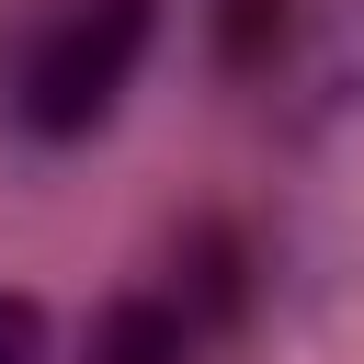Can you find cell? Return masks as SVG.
<instances>
[{"instance_id":"obj_3","label":"cell","mask_w":364,"mask_h":364,"mask_svg":"<svg viewBox=\"0 0 364 364\" xmlns=\"http://www.w3.org/2000/svg\"><path fill=\"white\" fill-rule=\"evenodd\" d=\"M0 364H57L46 307H34V296H0Z\"/></svg>"},{"instance_id":"obj_1","label":"cell","mask_w":364,"mask_h":364,"mask_svg":"<svg viewBox=\"0 0 364 364\" xmlns=\"http://www.w3.org/2000/svg\"><path fill=\"white\" fill-rule=\"evenodd\" d=\"M148 23H159L148 0H68V11H46L34 46H23V68H11L23 136L68 148V136L114 125V102H125V80H136V57H148Z\"/></svg>"},{"instance_id":"obj_2","label":"cell","mask_w":364,"mask_h":364,"mask_svg":"<svg viewBox=\"0 0 364 364\" xmlns=\"http://www.w3.org/2000/svg\"><path fill=\"white\" fill-rule=\"evenodd\" d=\"M91 364H193V330L159 307V296H114L91 318Z\"/></svg>"}]
</instances>
